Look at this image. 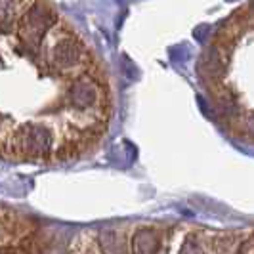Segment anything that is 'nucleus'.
Listing matches in <instances>:
<instances>
[{
    "label": "nucleus",
    "mask_w": 254,
    "mask_h": 254,
    "mask_svg": "<svg viewBox=\"0 0 254 254\" xmlns=\"http://www.w3.org/2000/svg\"><path fill=\"white\" fill-rule=\"evenodd\" d=\"M157 249H159V237L149 229H141L132 239V253L134 254H155Z\"/></svg>",
    "instance_id": "nucleus-1"
},
{
    "label": "nucleus",
    "mask_w": 254,
    "mask_h": 254,
    "mask_svg": "<svg viewBox=\"0 0 254 254\" xmlns=\"http://www.w3.org/2000/svg\"><path fill=\"white\" fill-rule=\"evenodd\" d=\"M0 254H19V253L13 251V249H0Z\"/></svg>",
    "instance_id": "nucleus-4"
},
{
    "label": "nucleus",
    "mask_w": 254,
    "mask_h": 254,
    "mask_svg": "<svg viewBox=\"0 0 254 254\" xmlns=\"http://www.w3.org/2000/svg\"><path fill=\"white\" fill-rule=\"evenodd\" d=\"M100 243H102L103 251L107 254H121L123 253V239L119 233L115 231H105L100 237Z\"/></svg>",
    "instance_id": "nucleus-2"
},
{
    "label": "nucleus",
    "mask_w": 254,
    "mask_h": 254,
    "mask_svg": "<svg viewBox=\"0 0 254 254\" xmlns=\"http://www.w3.org/2000/svg\"><path fill=\"white\" fill-rule=\"evenodd\" d=\"M180 254H204V253H203V249H201L197 243L193 241V239H188V241L182 245Z\"/></svg>",
    "instance_id": "nucleus-3"
}]
</instances>
